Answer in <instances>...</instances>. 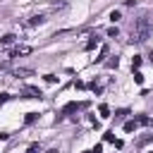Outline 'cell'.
I'll list each match as a JSON object with an SVG mask.
<instances>
[{
  "label": "cell",
  "instance_id": "obj_3",
  "mask_svg": "<svg viewBox=\"0 0 153 153\" xmlns=\"http://www.w3.org/2000/svg\"><path fill=\"white\" fill-rule=\"evenodd\" d=\"M43 93H41V88H36V86H26L24 88V98H41Z\"/></svg>",
  "mask_w": 153,
  "mask_h": 153
},
{
  "label": "cell",
  "instance_id": "obj_15",
  "mask_svg": "<svg viewBox=\"0 0 153 153\" xmlns=\"http://www.w3.org/2000/svg\"><path fill=\"white\" fill-rule=\"evenodd\" d=\"M124 115H127V110H120V112H115V120H122Z\"/></svg>",
  "mask_w": 153,
  "mask_h": 153
},
{
  "label": "cell",
  "instance_id": "obj_4",
  "mask_svg": "<svg viewBox=\"0 0 153 153\" xmlns=\"http://www.w3.org/2000/svg\"><path fill=\"white\" fill-rule=\"evenodd\" d=\"M98 43H100V41H98V36H91V38L86 41V45H84V48H86V50H93Z\"/></svg>",
  "mask_w": 153,
  "mask_h": 153
},
{
  "label": "cell",
  "instance_id": "obj_11",
  "mask_svg": "<svg viewBox=\"0 0 153 153\" xmlns=\"http://www.w3.org/2000/svg\"><path fill=\"white\" fill-rule=\"evenodd\" d=\"M134 81H136V84H143V74H141V72H139V69H136V72H134Z\"/></svg>",
  "mask_w": 153,
  "mask_h": 153
},
{
  "label": "cell",
  "instance_id": "obj_2",
  "mask_svg": "<svg viewBox=\"0 0 153 153\" xmlns=\"http://www.w3.org/2000/svg\"><path fill=\"white\" fill-rule=\"evenodd\" d=\"M31 53V45H17L10 50V57H19V55H29Z\"/></svg>",
  "mask_w": 153,
  "mask_h": 153
},
{
  "label": "cell",
  "instance_id": "obj_8",
  "mask_svg": "<svg viewBox=\"0 0 153 153\" xmlns=\"http://www.w3.org/2000/svg\"><path fill=\"white\" fill-rule=\"evenodd\" d=\"M98 112H100V115H103V117H110V108H108V105H105V103H103V105H100V108H98Z\"/></svg>",
  "mask_w": 153,
  "mask_h": 153
},
{
  "label": "cell",
  "instance_id": "obj_19",
  "mask_svg": "<svg viewBox=\"0 0 153 153\" xmlns=\"http://www.w3.org/2000/svg\"><path fill=\"white\" fill-rule=\"evenodd\" d=\"M151 62H153V53H151Z\"/></svg>",
  "mask_w": 153,
  "mask_h": 153
},
{
  "label": "cell",
  "instance_id": "obj_9",
  "mask_svg": "<svg viewBox=\"0 0 153 153\" xmlns=\"http://www.w3.org/2000/svg\"><path fill=\"white\" fill-rule=\"evenodd\" d=\"M36 117H38L36 112H26V120H24V122H26V124H33V122H36Z\"/></svg>",
  "mask_w": 153,
  "mask_h": 153
},
{
  "label": "cell",
  "instance_id": "obj_20",
  "mask_svg": "<svg viewBox=\"0 0 153 153\" xmlns=\"http://www.w3.org/2000/svg\"><path fill=\"white\" fill-rule=\"evenodd\" d=\"M86 153H93V151H86Z\"/></svg>",
  "mask_w": 153,
  "mask_h": 153
},
{
  "label": "cell",
  "instance_id": "obj_18",
  "mask_svg": "<svg viewBox=\"0 0 153 153\" xmlns=\"http://www.w3.org/2000/svg\"><path fill=\"white\" fill-rule=\"evenodd\" d=\"M48 153H57V151H55V148H53V151H48Z\"/></svg>",
  "mask_w": 153,
  "mask_h": 153
},
{
  "label": "cell",
  "instance_id": "obj_6",
  "mask_svg": "<svg viewBox=\"0 0 153 153\" xmlns=\"http://www.w3.org/2000/svg\"><path fill=\"white\" fill-rule=\"evenodd\" d=\"M43 22H45V17H43V14H33V17L29 19V24H31V26H36V24H43Z\"/></svg>",
  "mask_w": 153,
  "mask_h": 153
},
{
  "label": "cell",
  "instance_id": "obj_14",
  "mask_svg": "<svg viewBox=\"0 0 153 153\" xmlns=\"http://www.w3.org/2000/svg\"><path fill=\"white\" fill-rule=\"evenodd\" d=\"M136 120H139V124H151V120H148L146 115H141V117H136Z\"/></svg>",
  "mask_w": 153,
  "mask_h": 153
},
{
  "label": "cell",
  "instance_id": "obj_1",
  "mask_svg": "<svg viewBox=\"0 0 153 153\" xmlns=\"http://www.w3.org/2000/svg\"><path fill=\"white\" fill-rule=\"evenodd\" d=\"M151 36V19L148 17H141V19H136V24H134V29H131V43H143L146 38Z\"/></svg>",
  "mask_w": 153,
  "mask_h": 153
},
{
  "label": "cell",
  "instance_id": "obj_5",
  "mask_svg": "<svg viewBox=\"0 0 153 153\" xmlns=\"http://www.w3.org/2000/svg\"><path fill=\"white\" fill-rule=\"evenodd\" d=\"M136 127H139V120H129V122L124 124V131H127V134H131Z\"/></svg>",
  "mask_w": 153,
  "mask_h": 153
},
{
  "label": "cell",
  "instance_id": "obj_17",
  "mask_svg": "<svg viewBox=\"0 0 153 153\" xmlns=\"http://www.w3.org/2000/svg\"><path fill=\"white\" fill-rule=\"evenodd\" d=\"M93 153H103V146H100V143H98V146H96V148H93Z\"/></svg>",
  "mask_w": 153,
  "mask_h": 153
},
{
  "label": "cell",
  "instance_id": "obj_12",
  "mask_svg": "<svg viewBox=\"0 0 153 153\" xmlns=\"http://www.w3.org/2000/svg\"><path fill=\"white\" fill-rule=\"evenodd\" d=\"M108 36H110V38H117V26H110V29H108Z\"/></svg>",
  "mask_w": 153,
  "mask_h": 153
},
{
  "label": "cell",
  "instance_id": "obj_7",
  "mask_svg": "<svg viewBox=\"0 0 153 153\" xmlns=\"http://www.w3.org/2000/svg\"><path fill=\"white\" fill-rule=\"evenodd\" d=\"M12 41H14V33H5V36L0 38V43H2V45H10Z\"/></svg>",
  "mask_w": 153,
  "mask_h": 153
},
{
  "label": "cell",
  "instance_id": "obj_10",
  "mask_svg": "<svg viewBox=\"0 0 153 153\" xmlns=\"http://www.w3.org/2000/svg\"><path fill=\"white\" fill-rule=\"evenodd\" d=\"M139 67H141V57L134 55V60H131V69H139Z\"/></svg>",
  "mask_w": 153,
  "mask_h": 153
},
{
  "label": "cell",
  "instance_id": "obj_13",
  "mask_svg": "<svg viewBox=\"0 0 153 153\" xmlns=\"http://www.w3.org/2000/svg\"><path fill=\"white\" fill-rule=\"evenodd\" d=\"M26 74H31V72H29V69H17V72H14V76H26Z\"/></svg>",
  "mask_w": 153,
  "mask_h": 153
},
{
  "label": "cell",
  "instance_id": "obj_16",
  "mask_svg": "<svg viewBox=\"0 0 153 153\" xmlns=\"http://www.w3.org/2000/svg\"><path fill=\"white\" fill-rule=\"evenodd\" d=\"M105 141H115V134L112 131H105Z\"/></svg>",
  "mask_w": 153,
  "mask_h": 153
}]
</instances>
